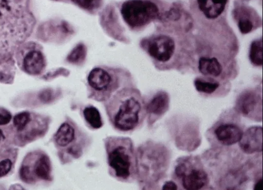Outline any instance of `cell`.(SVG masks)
<instances>
[{"mask_svg":"<svg viewBox=\"0 0 263 190\" xmlns=\"http://www.w3.org/2000/svg\"><path fill=\"white\" fill-rule=\"evenodd\" d=\"M121 13L126 24L133 29L146 26L160 14L156 4L148 0H128L122 4Z\"/></svg>","mask_w":263,"mask_h":190,"instance_id":"6","label":"cell"},{"mask_svg":"<svg viewBox=\"0 0 263 190\" xmlns=\"http://www.w3.org/2000/svg\"><path fill=\"white\" fill-rule=\"evenodd\" d=\"M33 163L27 160L22 165L20 175L21 179L30 183L36 179L49 181L51 179V165L49 157L44 153L35 156Z\"/></svg>","mask_w":263,"mask_h":190,"instance_id":"8","label":"cell"},{"mask_svg":"<svg viewBox=\"0 0 263 190\" xmlns=\"http://www.w3.org/2000/svg\"><path fill=\"white\" fill-rule=\"evenodd\" d=\"M12 119V115L8 110L0 108V125H4L9 123Z\"/></svg>","mask_w":263,"mask_h":190,"instance_id":"25","label":"cell"},{"mask_svg":"<svg viewBox=\"0 0 263 190\" xmlns=\"http://www.w3.org/2000/svg\"><path fill=\"white\" fill-rule=\"evenodd\" d=\"M162 189L164 190H175L178 189V186L174 181L168 180L164 182Z\"/></svg>","mask_w":263,"mask_h":190,"instance_id":"26","label":"cell"},{"mask_svg":"<svg viewBox=\"0 0 263 190\" xmlns=\"http://www.w3.org/2000/svg\"><path fill=\"white\" fill-rule=\"evenodd\" d=\"M198 70L204 76L215 78L221 75L222 67L216 58L203 56L199 60Z\"/></svg>","mask_w":263,"mask_h":190,"instance_id":"17","label":"cell"},{"mask_svg":"<svg viewBox=\"0 0 263 190\" xmlns=\"http://www.w3.org/2000/svg\"><path fill=\"white\" fill-rule=\"evenodd\" d=\"M12 167V160L8 158L0 160V178L6 176Z\"/></svg>","mask_w":263,"mask_h":190,"instance_id":"24","label":"cell"},{"mask_svg":"<svg viewBox=\"0 0 263 190\" xmlns=\"http://www.w3.org/2000/svg\"><path fill=\"white\" fill-rule=\"evenodd\" d=\"M255 190H260L262 189V177L259 178L255 181L253 187Z\"/></svg>","mask_w":263,"mask_h":190,"instance_id":"27","label":"cell"},{"mask_svg":"<svg viewBox=\"0 0 263 190\" xmlns=\"http://www.w3.org/2000/svg\"><path fill=\"white\" fill-rule=\"evenodd\" d=\"M87 83L92 96L100 101L110 98L118 86L115 75L102 67L95 68L90 71Z\"/></svg>","mask_w":263,"mask_h":190,"instance_id":"7","label":"cell"},{"mask_svg":"<svg viewBox=\"0 0 263 190\" xmlns=\"http://www.w3.org/2000/svg\"><path fill=\"white\" fill-rule=\"evenodd\" d=\"M196 90L205 94H212L220 87V83L211 77L208 78L198 77L194 82Z\"/></svg>","mask_w":263,"mask_h":190,"instance_id":"18","label":"cell"},{"mask_svg":"<svg viewBox=\"0 0 263 190\" xmlns=\"http://www.w3.org/2000/svg\"><path fill=\"white\" fill-rule=\"evenodd\" d=\"M236 112L244 117L255 121L262 120L261 96L254 90H246L237 98L235 105Z\"/></svg>","mask_w":263,"mask_h":190,"instance_id":"9","label":"cell"},{"mask_svg":"<svg viewBox=\"0 0 263 190\" xmlns=\"http://www.w3.org/2000/svg\"><path fill=\"white\" fill-rule=\"evenodd\" d=\"M107 101V113L117 130L121 132L132 131L142 123L146 114L145 103L136 90L122 89Z\"/></svg>","mask_w":263,"mask_h":190,"instance_id":"2","label":"cell"},{"mask_svg":"<svg viewBox=\"0 0 263 190\" xmlns=\"http://www.w3.org/2000/svg\"><path fill=\"white\" fill-rule=\"evenodd\" d=\"M77 139L75 126L71 122H63L59 128L54 136L55 144L59 147L65 148L66 154L72 157L78 158L82 154V147L79 144H74Z\"/></svg>","mask_w":263,"mask_h":190,"instance_id":"11","label":"cell"},{"mask_svg":"<svg viewBox=\"0 0 263 190\" xmlns=\"http://www.w3.org/2000/svg\"><path fill=\"white\" fill-rule=\"evenodd\" d=\"M146 49L154 59L160 62H165L170 60L174 55L175 43L171 36L159 34L147 40Z\"/></svg>","mask_w":263,"mask_h":190,"instance_id":"10","label":"cell"},{"mask_svg":"<svg viewBox=\"0 0 263 190\" xmlns=\"http://www.w3.org/2000/svg\"><path fill=\"white\" fill-rule=\"evenodd\" d=\"M228 0H197L198 7L208 19H215L223 12Z\"/></svg>","mask_w":263,"mask_h":190,"instance_id":"15","label":"cell"},{"mask_svg":"<svg viewBox=\"0 0 263 190\" xmlns=\"http://www.w3.org/2000/svg\"><path fill=\"white\" fill-rule=\"evenodd\" d=\"M35 18L29 0H0V64L11 60L29 37Z\"/></svg>","mask_w":263,"mask_h":190,"instance_id":"1","label":"cell"},{"mask_svg":"<svg viewBox=\"0 0 263 190\" xmlns=\"http://www.w3.org/2000/svg\"><path fill=\"white\" fill-rule=\"evenodd\" d=\"M79 7L88 10L93 11L101 5L102 0H70Z\"/></svg>","mask_w":263,"mask_h":190,"instance_id":"23","label":"cell"},{"mask_svg":"<svg viewBox=\"0 0 263 190\" xmlns=\"http://www.w3.org/2000/svg\"><path fill=\"white\" fill-rule=\"evenodd\" d=\"M199 162L192 157L181 158L177 161L174 174L184 189H200L209 184L208 174Z\"/></svg>","mask_w":263,"mask_h":190,"instance_id":"5","label":"cell"},{"mask_svg":"<svg viewBox=\"0 0 263 190\" xmlns=\"http://www.w3.org/2000/svg\"><path fill=\"white\" fill-rule=\"evenodd\" d=\"M241 151L252 155L262 151V128L261 126H252L243 132L238 142Z\"/></svg>","mask_w":263,"mask_h":190,"instance_id":"12","label":"cell"},{"mask_svg":"<svg viewBox=\"0 0 263 190\" xmlns=\"http://www.w3.org/2000/svg\"><path fill=\"white\" fill-rule=\"evenodd\" d=\"M83 115L86 122L94 129H98L103 125V121L99 110L94 106L88 105L84 108Z\"/></svg>","mask_w":263,"mask_h":190,"instance_id":"19","label":"cell"},{"mask_svg":"<svg viewBox=\"0 0 263 190\" xmlns=\"http://www.w3.org/2000/svg\"><path fill=\"white\" fill-rule=\"evenodd\" d=\"M31 114L27 111H24L16 114L13 118V126L18 132L24 131L30 123Z\"/></svg>","mask_w":263,"mask_h":190,"instance_id":"21","label":"cell"},{"mask_svg":"<svg viewBox=\"0 0 263 190\" xmlns=\"http://www.w3.org/2000/svg\"><path fill=\"white\" fill-rule=\"evenodd\" d=\"M86 48L83 44L77 45L68 54L67 59L68 61L74 64L81 63L86 56Z\"/></svg>","mask_w":263,"mask_h":190,"instance_id":"22","label":"cell"},{"mask_svg":"<svg viewBox=\"0 0 263 190\" xmlns=\"http://www.w3.org/2000/svg\"><path fill=\"white\" fill-rule=\"evenodd\" d=\"M5 136L3 131L0 129V142L4 139Z\"/></svg>","mask_w":263,"mask_h":190,"instance_id":"28","label":"cell"},{"mask_svg":"<svg viewBox=\"0 0 263 190\" xmlns=\"http://www.w3.org/2000/svg\"><path fill=\"white\" fill-rule=\"evenodd\" d=\"M105 144L110 174L121 181L133 180L137 174V156L130 139L109 137Z\"/></svg>","mask_w":263,"mask_h":190,"instance_id":"3","label":"cell"},{"mask_svg":"<svg viewBox=\"0 0 263 190\" xmlns=\"http://www.w3.org/2000/svg\"><path fill=\"white\" fill-rule=\"evenodd\" d=\"M243 133L238 114L236 111H226L208 131L212 143L222 146L233 145L240 141Z\"/></svg>","mask_w":263,"mask_h":190,"instance_id":"4","label":"cell"},{"mask_svg":"<svg viewBox=\"0 0 263 190\" xmlns=\"http://www.w3.org/2000/svg\"><path fill=\"white\" fill-rule=\"evenodd\" d=\"M45 66V60L43 53L39 50H31L24 56L23 68L24 71L31 75L40 74Z\"/></svg>","mask_w":263,"mask_h":190,"instance_id":"14","label":"cell"},{"mask_svg":"<svg viewBox=\"0 0 263 190\" xmlns=\"http://www.w3.org/2000/svg\"><path fill=\"white\" fill-rule=\"evenodd\" d=\"M249 59L255 66L259 67L262 65V38L253 41L249 50Z\"/></svg>","mask_w":263,"mask_h":190,"instance_id":"20","label":"cell"},{"mask_svg":"<svg viewBox=\"0 0 263 190\" xmlns=\"http://www.w3.org/2000/svg\"><path fill=\"white\" fill-rule=\"evenodd\" d=\"M170 98L167 93L160 91L156 93L146 103L145 109L148 116L149 123H154L168 110Z\"/></svg>","mask_w":263,"mask_h":190,"instance_id":"13","label":"cell"},{"mask_svg":"<svg viewBox=\"0 0 263 190\" xmlns=\"http://www.w3.org/2000/svg\"><path fill=\"white\" fill-rule=\"evenodd\" d=\"M233 16L241 33L247 34L253 30L255 27L253 14L249 9L238 7L234 10Z\"/></svg>","mask_w":263,"mask_h":190,"instance_id":"16","label":"cell"}]
</instances>
